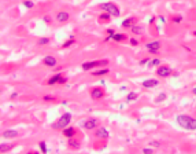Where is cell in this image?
Here are the masks:
<instances>
[{
    "label": "cell",
    "mask_w": 196,
    "mask_h": 154,
    "mask_svg": "<svg viewBox=\"0 0 196 154\" xmlns=\"http://www.w3.org/2000/svg\"><path fill=\"white\" fill-rule=\"evenodd\" d=\"M176 120L181 128H184L187 131H196V118H193V117L187 114H180L177 116Z\"/></svg>",
    "instance_id": "1"
},
{
    "label": "cell",
    "mask_w": 196,
    "mask_h": 154,
    "mask_svg": "<svg viewBox=\"0 0 196 154\" xmlns=\"http://www.w3.org/2000/svg\"><path fill=\"white\" fill-rule=\"evenodd\" d=\"M99 10H102V11H106V13H110L112 17H119L121 15V10L118 7L115 3H112V1H106V3H100L99 6H97Z\"/></svg>",
    "instance_id": "2"
},
{
    "label": "cell",
    "mask_w": 196,
    "mask_h": 154,
    "mask_svg": "<svg viewBox=\"0 0 196 154\" xmlns=\"http://www.w3.org/2000/svg\"><path fill=\"white\" fill-rule=\"evenodd\" d=\"M70 123H71V114L70 113H64L56 120V123L52 124V128L54 129H64L66 127H69Z\"/></svg>",
    "instance_id": "3"
},
{
    "label": "cell",
    "mask_w": 196,
    "mask_h": 154,
    "mask_svg": "<svg viewBox=\"0 0 196 154\" xmlns=\"http://www.w3.org/2000/svg\"><path fill=\"white\" fill-rule=\"evenodd\" d=\"M109 65V59H102V61H92V62H84L81 65L82 70H92L99 66H107Z\"/></svg>",
    "instance_id": "4"
},
{
    "label": "cell",
    "mask_w": 196,
    "mask_h": 154,
    "mask_svg": "<svg viewBox=\"0 0 196 154\" xmlns=\"http://www.w3.org/2000/svg\"><path fill=\"white\" fill-rule=\"evenodd\" d=\"M91 98L93 100H100L104 98V91H103V88L100 87H95L91 90Z\"/></svg>",
    "instance_id": "5"
},
{
    "label": "cell",
    "mask_w": 196,
    "mask_h": 154,
    "mask_svg": "<svg viewBox=\"0 0 196 154\" xmlns=\"http://www.w3.org/2000/svg\"><path fill=\"white\" fill-rule=\"evenodd\" d=\"M160 46H162V44H160V41H151V43H147V44H145L147 50H148L152 55L158 54V51L160 50Z\"/></svg>",
    "instance_id": "6"
},
{
    "label": "cell",
    "mask_w": 196,
    "mask_h": 154,
    "mask_svg": "<svg viewBox=\"0 0 196 154\" xmlns=\"http://www.w3.org/2000/svg\"><path fill=\"white\" fill-rule=\"evenodd\" d=\"M95 136L97 139H103V140H106V139L110 136V133L107 131V128H104V127H99L96 132H95Z\"/></svg>",
    "instance_id": "7"
},
{
    "label": "cell",
    "mask_w": 196,
    "mask_h": 154,
    "mask_svg": "<svg viewBox=\"0 0 196 154\" xmlns=\"http://www.w3.org/2000/svg\"><path fill=\"white\" fill-rule=\"evenodd\" d=\"M55 19L58 21V22L64 23V22H67V21L70 19V14H69L67 11H58L56 15H55Z\"/></svg>",
    "instance_id": "8"
},
{
    "label": "cell",
    "mask_w": 196,
    "mask_h": 154,
    "mask_svg": "<svg viewBox=\"0 0 196 154\" xmlns=\"http://www.w3.org/2000/svg\"><path fill=\"white\" fill-rule=\"evenodd\" d=\"M157 74L159 77H169L172 74V69L169 66H159L157 69Z\"/></svg>",
    "instance_id": "9"
},
{
    "label": "cell",
    "mask_w": 196,
    "mask_h": 154,
    "mask_svg": "<svg viewBox=\"0 0 196 154\" xmlns=\"http://www.w3.org/2000/svg\"><path fill=\"white\" fill-rule=\"evenodd\" d=\"M97 127H99V121H97L96 118H89V120H86L85 123H84V128L88 129V131L95 129V128H97Z\"/></svg>",
    "instance_id": "10"
},
{
    "label": "cell",
    "mask_w": 196,
    "mask_h": 154,
    "mask_svg": "<svg viewBox=\"0 0 196 154\" xmlns=\"http://www.w3.org/2000/svg\"><path fill=\"white\" fill-rule=\"evenodd\" d=\"M43 63H44L45 66H48V68H55L58 62H56V58L51 56V55H47V56L43 58Z\"/></svg>",
    "instance_id": "11"
},
{
    "label": "cell",
    "mask_w": 196,
    "mask_h": 154,
    "mask_svg": "<svg viewBox=\"0 0 196 154\" xmlns=\"http://www.w3.org/2000/svg\"><path fill=\"white\" fill-rule=\"evenodd\" d=\"M158 84H159V81L155 80V78H148V80H144V81L141 83V85H143L144 88H154V87H157Z\"/></svg>",
    "instance_id": "12"
},
{
    "label": "cell",
    "mask_w": 196,
    "mask_h": 154,
    "mask_svg": "<svg viewBox=\"0 0 196 154\" xmlns=\"http://www.w3.org/2000/svg\"><path fill=\"white\" fill-rule=\"evenodd\" d=\"M19 133H18V131H15V129H7V131H4L3 133H1V136L4 139H14L16 138Z\"/></svg>",
    "instance_id": "13"
},
{
    "label": "cell",
    "mask_w": 196,
    "mask_h": 154,
    "mask_svg": "<svg viewBox=\"0 0 196 154\" xmlns=\"http://www.w3.org/2000/svg\"><path fill=\"white\" fill-rule=\"evenodd\" d=\"M62 133H63V136H64V138H73V136H76V128H71V127H66V128H64V129H62Z\"/></svg>",
    "instance_id": "14"
},
{
    "label": "cell",
    "mask_w": 196,
    "mask_h": 154,
    "mask_svg": "<svg viewBox=\"0 0 196 154\" xmlns=\"http://www.w3.org/2000/svg\"><path fill=\"white\" fill-rule=\"evenodd\" d=\"M111 14L110 13H106V11H103L100 15L97 17V19H99V22L100 23H106V22H110V19H111Z\"/></svg>",
    "instance_id": "15"
},
{
    "label": "cell",
    "mask_w": 196,
    "mask_h": 154,
    "mask_svg": "<svg viewBox=\"0 0 196 154\" xmlns=\"http://www.w3.org/2000/svg\"><path fill=\"white\" fill-rule=\"evenodd\" d=\"M134 21H136V19H134L133 17H129V18H126V19L122 21V26H124V28H129V29H130V28L134 25Z\"/></svg>",
    "instance_id": "16"
},
{
    "label": "cell",
    "mask_w": 196,
    "mask_h": 154,
    "mask_svg": "<svg viewBox=\"0 0 196 154\" xmlns=\"http://www.w3.org/2000/svg\"><path fill=\"white\" fill-rule=\"evenodd\" d=\"M61 77H62V74L61 73H58V74H55V76H52L49 80H48L47 83L49 85H52V84H59V80H61Z\"/></svg>",
    "instance_id": "17"
},
{
    "label": "cell",
    "mask_w": 196,
    "mask_h": 154,
    "mask_svg": "<svg viewBox=\"0 0 196 154\" xmlns=\"http://www.w3.org/2000/svg\"><path fill=\"white\" fill-rule=\"evenodd\" d=\"M109 73H110V69L104 68V69H99V70H96V72H93V76H106Z\"/></svg>",
    "instance_id": "18"
},
{
    "label": "cell",
    "mask_w": 196,
    "mask_h": 154,
    "mask_svg": "<svg viewBox=\"0 0 196 154\" xmlns=\"http://www.w3.org/2000/svg\"><path fill=\"white\" fill-rule=\"evenodd\" d=\"M130 32H132L133 35H137V36H139V35H141V33L144 32V29H143L141 26H136V25H133V26L130 28Z\"/></svg>",
    "instance_id": "19"
},
{
    "label": "cell",
    "mask_w": 196,
    "mask_h": 154,
    "mask_svg": "<svg viewBox=\"0 0 196 154\" xmlns=\"http://www.w3.org/2000/svg\"><path fill=\"white\" fill-rule=\"evenodd\" d=\"M11 149H12V146H11V145H6V143H1V145H0V153L4 154L6 151L11 150Z\"/></svg>",
    "instance_id": "20"
},
{
    "label": "cell",
    "mask_w": 196,
    "mask_h": 154,
    "mask_svg": "<svg viewBox=\"0 0 196 154\" xmlns=\"http://www.w3.org/2000/svg\"><path fill=\"white\" fill-rule=\"evenodd\" d=\"M125 38H126V36L122 35V33H115V35L112 36V40H114V41H124Z\"/></svg>",
    "instance_id": "21"
},
{
    "label": "cell",
    "mask_w": 196,
    "mask_h": 154,
    "mask_svg": "<svg viewBox=\"0 0 196 154\" xmlns=\"http://www.w3.org/2000/svg\"><path fill=\"white\" fill-rule=\"evenodd\" d=\"M160 65V59H158V58H155V59H149V62L147 63V66L148 68H152V66H159Z\"/></svg>",
    "instance_id": "22"
},
{
    "label": "cell",
    "mask_w": 196,
    "mask_h": 154,
    "mask_svg": "<svg viewBox=\"0 0 196 154\" xmlns=\"http://www.w3.org/2000/svg\"><path fill=\"white\" fill-rule=\"evenodd\" d=\"M69 147H71V149H78L80 142L78 140H74L73 138H70V140H69Z\"/></svg>",
    "instance_id": "23"
},
{
    "label": "cell",
    "mask_w": 196,
    "mask_h": 154,
    "mask_svg": "<svg viewBox=\"0 0 196 154\" xmlns=\"http://www.w3.org/2000/svg\"><path fill=\"white\" fill-rule=\"evenodd\" d=\"M22 6H24L25 8H33L34 7V3H33L32 0H24V1H22Z\"/></svg>",
    "instance_id": "24"
},
{
    "label": "cell",
    "mask_w": 196,
    "mask_h": 154,
    "mask_svg": "<svg viewBox=\"0 0 196 154\" xmlns=\"http://www.w3.org/2000/svg\"><path fill=\"white\" fill-rule=\"evenodd\" d=\"M166 96H167V95H166L165 92L159 94V95H158L157 98H155V102H157V103H160V102H163V100L166 99Z\"/></svg>",
    "instance_id": "25"
},
{
    "label": "cell",
    "mask_w": 196,
    "mask_h": 154,
    "mask_svg": "<svg viewBox=\"0 0 196 154\" xmlns=\"http://www.w3.org/2000/svg\"><path fill=\"white\" fill-rule=\"evenodd\" d=\"M137 96H139V95H137L136 92H130V94H128L126 100H128V102H130V100H136V99H137Z\"/></svg>",
    "instance_id": "26"
},
{
    "label": "cell",
    "mask_w": 196,
    "mask_h": 154,
    "mask_svg": "<svg viewBox=\"0 0 196 154\" xmlns=\"http://www.w3.org/2000/svg\"><path fill=\"white\" fill-rule=\"evenodd\" d=\"M107 33H109V35H107V37L104 38V41H109V40H111V38H112V36L115 35V31H114V29H109V31H107Z\"/></svg>",
    "instance_id": "27"
},
{
    "label": "cell",
    "mask_w": 196,
    "mask_h": 154,
    "mask_svg": "<svg viewBox=\"0 0 196 154\" xmlns=\"http://www.w3.org/2000/svg\"><path fill=\"white\" fill-rule=\"evenodd\" d=\"M76 41H74V36H71L70 40H67V41H64V44H63V48H67V47H70L71 44H74Z\"/></svg>",
    "instance_id": "28"
},
{
    "label": "cell",
    "mask_w": 196,
    "mask_h": 154,
    "mask_svg": "<svg viewBox=\"0 0 196 154\" xmlns=\"http://www.w3.org/2000/svg\"><path fill=\"white\" fill-rule=\"evenodd\" d=\"M47 44H49V38L48 37H43L39 40V46H47Z\"/></svg>",
    "instance_id": "29"
},
{
    "label": "cell",
    "mask_w": 196,
    "mask_h": 154,
    "mask_svg": "<svg viewBox=\"0 0 196 154\" xmlns=\"http://www.w3.org/2000/svg\"><path fill=\"white\" fill-rule=\"evenodd\" d=\"M40 150H41V151H43L44 154L48 153V149H47V145H45V142H40Z\"/></svg>",
    "instance_id": "30"
},
{
    "label": "cell",
    "mask_w": 196,
    "mask_h": 154,
    "mask_svg": "<svg viewBox=\"0 0 196 154\" xmlns=\"http://www.w3.org/2000/svg\"><path fill=\"white\" fill-rule=\"evenodd\" d=\"M43 100H45V102H55L56 98H55V96H49V95H45V96H43Z\"/></svg>",
    "instance_id": "31"
},
{
    "label": "cell",
    "mask_w": 196,
    "mask_h": 154,
    "mask_svg": "<svg viewBox=\"0 0 196 154\" xmlns=\"http://www.w3.org/2000/svg\"><path fill=\"white\" fill-rule=\"evenodd\" d=\"M173 22H176V23H181V22H182V17H181V15H176V17H173Z\"/></svg>",
    "instance_id": "32"
},
{
    "label": "cell",
    "mask_w": 196,
    "mask_h": 154,
    "mask_svg": "<svg viewBox=\"0 0 196 154\" xmlns=\"http://www.w3.org/2000/svg\"><path fill=\"white\" fill-rule=\"evenodd\" d=\"M130 46H133V47L139 46V41H137V40H134V38H130Z\"/></svg>",
    "instance_id": "33"
},
{
    "label": "cell",
    "mask_w": 196,
    "mask_h": 154,
    "mask_svg": "<svg viewBox=\"0 0 196 154\" xmlns=\"http://www.w3.org/2000/svg\"><path fill=\"white\" fill-rule=\"evenodd\" d=\"M66 81H67V77H64V76L62 74V77H61V80H59V84H64Z\"/></svg>",
    "instance_id": "34"
},
{
    "label": "cell",
    "mask_w": 196,
    "mask_h": 154,
    "mask_svg": "<svg viewBox=\"0 0 196 154\" xmlns=\"http://www.w3.org/2000/svg\"><path fill=\"white\" fill-rule=\"evenodd\" d=\"M143 153H154V149H143Z\"/></svg>",
    "instance_id": "35"
},
{
    "label": "cell",
    "mask_w": 196,
    "mask_h": 154,
    "mask_svg": "<svg viewBox=\"0 0 196 154\" xmlns=\"http://www.w3.org/2000/svg\"><path fill=\"white\" fill-rule=\"evenodd\" d=\"M148 62H149L148 58H145V59H141V61H140V65H147Z\"/></svg>",
    "instance_id": "36"
},
{
    "label": "cell",
    "mask_w": 196,
    "mask_h": 154,
    "mask_svg": "<svg viewBox=\"0 0 196 154\" xmlns=\"http://www.w3.org/2000/svg\"><path fill=\"white\" fill-rule=\"evenodd\" d=\"M44 21H45L47 23H51V18H49L48 15H45V17H44Z\"/></svg>",
    "instance_id": "37"
},
{
    "label": "cell",
    "mask_w": 196,
    "mask_h": 154,
    "mask_svg": "<svg viewBox=\"0 0 196 154\" xmlns=\"http://www.w3.org/2000/svg\"><path fill=\"white\" fill-rule=\"evenodd\" d=\"M152 145H154L155 147H159V146H160V145H159V142H151V146H152Z\"/></svg>",
    "instance_id": "38"
},
{
    "label": "cell",
    "mask_w": 196,
    "mask_h": 154,
    "mask_svg": "<svg viewBox=\"0 0 196 154\" xmlns=\"http://www.w3.org/2000/svg\"><path fill=\"white\" fill-rule=\"evenodd\" d=\"M16 96H18V94H16V92H14V94H12V95H11V99H15Z\"/></svg>",
    "instance_id": "39"
},
{
    "label": "cell",
    "mask_w": 196,
    "mask_h": 154,
    "mask_svg": "<svg viewBox=\"0 0 196 154\" xmlns=\"http://www.w3.org/2000/svg\"><path fill=\"white\" fill-rule=\"evenodd\" d=\"M192 92H193V94H195V95H196V87H195V88H193V90H192Z\"/></svg>",
    "instance_id": "40"
},
{
    "label": "cell",
    "mask_w": 196,
    "mask_h": 154,
    "mask_svg": "<svg viewBox=\"0 0 196 154\" xmlns=\"http://www.w3.org/2000/svg\"><path fill=\"white\" fill-rule=\"evenodd\" d=\"M193 35H195V36H196V32H195V33H193Z\"/></svg>",
    "instance_id": "41"
}]
</instances>
